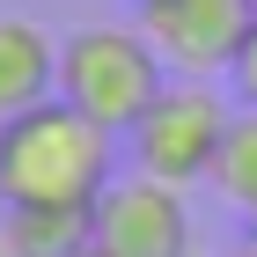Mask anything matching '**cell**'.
<instances>
[{"instance_id": "obj_11", "label": "cell", "mask_w": 257, "mask_h": 257, "mask_svg": "<svg viewBox=\"0 0 257 257\" xmlns=\"http://www.w3.org/2000/svg\"><path fill=\"white\" fill-rule=\"evenodd\" d=\"M133 8H140V15H147V8H162V0H133Z\"/></svg>"}, {"instance_id": "obj_10", "label": "cell", "mask_w": 257, "mask_h": 257, "mask_svg": "<svg viewBox=\"0 0 257 257\" xmlns=\"http://www.w3.org/2000/svg\"><path fill=\"white\" fill-rule=\"evenodd\" d=\"M235 257H257V235H250V242H242V250H235Z\"/></svg>"}, {"instance_id": "obj_5", "label": "cell", "mask_w": 257, "mask_h": 257, "mask_svg": "<svg viewBox=\"0 0 257 257\" xmlns=\"http://www.w3.org/2000/svg\"><path fill=\"white\" fill-rule=\"evenodd\" d=\"M140 30L155 37V52L169 59V74L213 81L242 59V44L257 30V0H162L140 15Z\"/></svg>"}, {"instance_id": "obj_2", "label": "cell", "mask_w": 257, "mask_h": 257, "mask_svg": "<svg viewBox=\"0 0 257 257\" xmlns=\"http://www.w3.org/2000/svg\"><path fill=\"white\" fill-rule=\"evenodd\" d=\"M169 81L177 74H169V59L155 52L147 30L96 22V30H74L59 44V96L74 110H88L96 125H110V133H133Z\"/></svg>"}, {"instance_id": "obj_6", "label": "cell", "mask_w": 257, "mask_h": 257, "mask_svg": "<svg viewBox=\"0 0 257 257\" xmlns=\"http://www.w3.org/2000/svg\"><path fill=\"white\" fill-rule=\"evenodd\" d=\"M59 96V44L37 22L0 15V125Z\"/></svg>"}, {"instance_id": "obj_9", "label": "cell", "mask_w": 257, "mask_h": 257, "mask_svg": "<svg viewBox=\"0 0 257 257\" xmlns=\"http://www.w3.org/2000/svg\"><path fill=\"white\" fill-rule=\"evenodd\" d=\"M228 81H235V96H242V103H257V30H250V44H242V59L228 66Z\"/></svg>"}, {"instance_id": "obj_1", "label": "cell", "mask_w": 257, "mask_h": 257, "mask_svg": "<svg viewBox=\"0 0 257 257\" xmlns=\"http://www.w3.org/2000/svg\"><path fill=\"white\" fill-rule=\"evenodd\" d=\"M118 184V133L66 96L0 125V206L22 213H88Z\"/></svg>"}, {"instance_id": "obj_3", "label": "cell", "mask_w": 257, "mask_h": 257, "mask_svg": "<svg viewBox=\"0 0 257 257\" xmlns=\"http://www.w3.org/2000/svg\"><path fill=\"white\" fill-rule=\"evenodd\" d=\"M228 125H235V110L220 103L213 81L177 74V81L155 96V110L133 125V169H140V177H162V184H177V191H184V184L213 177Z\"/></svg>"}, {"instance_id": "obj_12", "label": "cell", "mask_w": 257, "mask_h": 257, "mask_svg": "<svg viewBox=\"0 0 257 257\" xmlns=\"http://www.w3.org/2000/svg\"><path fill=\"white\" fill-rule=\"evenodd\" d=\"M74 257H103V250H96V242H88V250H74Z\"/></svg>"}, {"instance_id": "obj_4", "label": "cell", "mask_w": 257, "mask_h": 257, "mask_svg": "<svg viewBox=\"0 0 257 257\" xmlns=\"http://www.w3.org/2000/svg\"><path fill=\"white\" fill-rule=\"evenodd\" d=\"M88 242L103 257H191V213L184 191L162 177H118L88 206Z\"/></svg>"}, {"instance_id": "obj_7", "label": "cell", "mask_w": 257, "mask_h": 257, "mask_svg": "<svg viewBox=\"0 0 257 257\" xmlns=\"http://www.w3.org/2000/svg\"><path fill=\"white\" fill-rule=\"evenodd\" d=\"M88 250V213H0V257H74Z\"/></svg>"}, {"instance_id": "obj_8", "label": "cell", "mask_w": 257, "mask_h": 257, "mask_svg": "<svg viewBox=\"0 0 257 257\" xmlns=\"http://www.w3.org/2000/svg\"><path fill=\"white\" fill-rule=\"evenodd\" d=\"M213 191L242 213H257V103H242L228 140H220V162H213Z\"/></svg>"}, {"instance_id": "obj_13", "label": "cell", "mask_w": 257, "mask_h": 257, "mask_svg": "<svg viewBox=\"0 0 257 257\" xmlns=\"http://www.w3.org/2000/svg\"><path fill=\"white\" fill-rule=\"evenodd\" d=\"M250 235H257V213H250Z\"/></svg>"}]
</instances>
